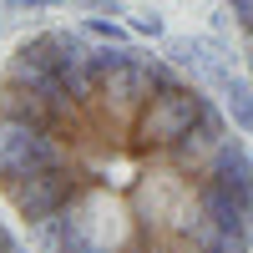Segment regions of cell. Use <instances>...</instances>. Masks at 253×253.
Here are the masks:
<instances>
[{
    "instance_id": "cell-1",
    "label": "cell",
    "mask_w": 253,
    "mask_h": 253,
    "mask_svg": "<svg viewBox=\"0 0 253 253\" xmlns=\"http://www.w3.org/2000/svg\"><path fill=\"white\" fill-rule=\"evenodd\" d=\"M0 198L36 253L253 248L243 132L193 71L112 26H46L5 56Z\"/></svg>"
},
{
    "instance_id": "cell-2",
    "label": "cell",
    "mask_w": 253,
    "mask_h": 253,
    "mask_svg": "<svg viewBox=\"0 0 253 253\" xmlns=\"http://www.w3.org/2000/svg\"><path fill=\"white\" fill-rule=\"evenodd\" d=\"M167 56H172L182 71H193L203 86H213V91L233 76V66H228V56H223V46L213 36H172L167 41Z\"/></svg>"
},
{
    "instance_id": "cell-3",
    "label": "cell",
    "mask_w": 253,
    "mask_h": 253,
    "mask_svg": "<svg viewBox=\"0 0 253 253\" xmlns=\"http://www.w3.org/2000/svg\"><path fill=\"white\" fill-rule=\"evenodd\" d=\"M218 96H223L228 122H233L243 137H253V86H248V81H238V76H228L223 86H218Z\"/></svg>"
},
{
    "instance_id": "cell-4",
    "label": "cell",
    "mask_w": 253,
    "mask_h": 253,
    "mask_svg": "<svg viewBox=\"0 0 253 253\" xmlns=\"http://www.w3.org/2000/svg\"><path fill=\"white\" fill-rule=\"evenodd\" d=\"M228 10H233V26H238V41H243V56L253 66V0H228Z\"/></svg>"
},
{
    "instance_id": "cell-5",
    "label": "cell",
    "mask_w": 253,
    "mask_h": 253,
    "mask_svg": "<svg viewBox=\"0 0 253 253\" xmlns=\"http://www.w3.org/2000/svg\"><path fill=\"white\" fill-rule=\"evenodd\" d=\"M56 5H66V0H5L0 15H15V10H56Z\"/></svg>"
},
{
    "instance_id": "cell-6",
    "label": "cell",
    "mask_w": 253,
    "mask_h": 253,
    "mask_svg": "<svg viewBox=\"0 0 253 253\" xmlns=\"http://www.w3.org/2000/svg\"><path fill=\"white\" fill-rule=\"evenodd\" d=\"M76 10H96V15H122V0H66Z\"/></svg>"
},
{
    "instance_id": "cell-7",
    "label": "cell",
    "mask_w": 253,
    "mask_h": 253,
    "mask_svg": "<svg viewBox=\"0 0 253 253\" xmlns=\"http://www.w3.org/2000/svg\"><path fill=\"white\" fill-rule=\"evenodd\" d=\"M0 253H31V248L20 243V238L10 233V228H5V223H0Z\"/></svg>"
},
{
    "instance_id": "cell-8",
    "label": "cell",
    "mask_w": 253,
    "mask_h": 253,
    "mask_svg": "<svg viewBox=\"0 0 253 253\" xmlns=\"http://www.w3.org/2000/svg\"><path fill=\"white\" fill-rule=\"evenodd\" d=\"M137 31H147V36H162V20H157V15H137Z\"/></svg>"
}]
</instances>
